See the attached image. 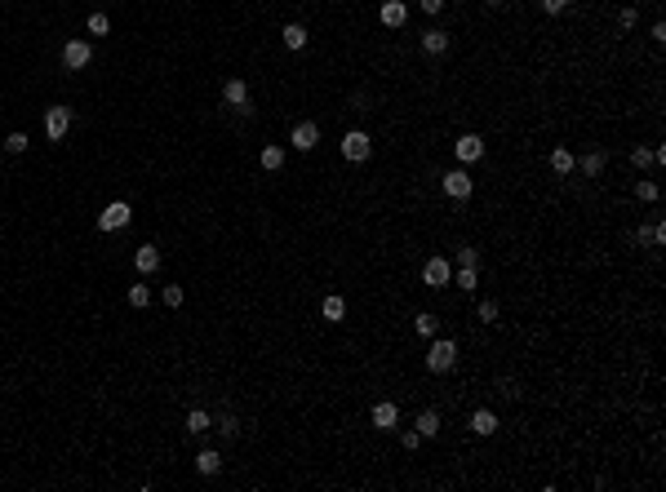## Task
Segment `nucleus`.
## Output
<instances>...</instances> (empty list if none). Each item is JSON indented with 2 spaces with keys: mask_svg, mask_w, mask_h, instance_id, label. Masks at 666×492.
<instances>
[{
  "mask_svg": "<svg viewBox=\"0 0 666 492\" xmlns=\"http://www.w3.org/2000/svg\"><path fill=\"white\" fill-rule=\"evenodd\" d=\"M414 328H418V337H436L440 333V319L431 315V310H422V315L414 319Z\"/></svg>",
  "mask_w": 666,
  "mask_h": 492,
  "instance_id": "nucleus-24",
  "label": "nucleus"
},
{
  "mask_svg": "<svg viewBox=\"0 0 666 492\" xmlns=\"http://www.w3.org/2000/svg\"><path fill=\"white\" fill-rule=\"evenodd\" d=\"M369 151H373V142H369V134H360V129H351V134L342 138V156L351 160V164H364Z\"/></svg>",
  "mask_w": 666,
  "mask_h": 492,
  "instance_id": "nucleus-6",
  "label": "nucleus"
},
{
  "mask_svg": "<svg viewBox=\"0 0 666 492\" xmlns=\"http://www.w3.org/2000/svg\"><path fill=\"white\" fill-rule=\"evenodd\" d=\"M129 222H134V209H129L125 200H111L107 209L98 213V231H125Z\"/></svg>",
  "mask_w": 666,
  "mask_h": 492,
  "instance_id": "nucleus-3",
  "label": "nucleus"
},
{
  "mask_svg": "<svg viewBox=\"0 0 666 492\" xmlns=\"http://www.w3.org/2000/svg\"><path fill=\"white\" fill-rule=\"evenodd\" d=\"M453 364H457V342H453V337H431L427 373H453Z\"/></svg>",
  "mask_w": 666,
  "mask_h": 492,
  "instance_id": "nucleus-1",
  "label": "nucleus"
},
{
  "mask_svg": "<svg viewBox=\"0 0 666 492\" xmlns=\"http://www.w3.org/2000/svg\"><path fill=\"white\" fill-rule=\"evenodd\" d=\"M218 470H222V457H218L213 448H204L200 457H195V475H204V479H209V475H218Z\"/></svg>",
  "mask_w": 666,
  "mask_h": 492,
  "instance_id": "nucleus-18",
  "label": "nucleus"
},
{
  "mask_svg": "<svg viewBox=\"0 0 666 492\" xmlns=\"http://www.w3.org/2000/svg\"><path fill=\"white\" fill-rule=\"evenodd\" d=\"M222 98H227V107H236L240 116H253V107H249V84L240 80V75H231V80L222 84Z\"/></svg>",
  "mask_w": 666,
  "mask_h": 492,
  "instance_id": "nucleus-5",
  "label": "nucleus"
},
{
  "mask_svg": "<svg viewBox=\"0 0 666 492\" xmlns=\"http://www.w3.org/2000/svg\"><path fill=\"white\" fill-rule=\"evenodd\" d=\"M489 5H502V0H489Z\"/></svg>",
  "mask_w": 666,
  "mask_h": 492,
  "instance_id": "nucleus-41",
  "label": "nucleus"
},
{
  "mask_svg": "<svg viewBox=\"0 0 666 492\" xmlns=\"http://www.w3.org/2000/svg\"><path fill=\"white\" fill-rule=\"evenodd\" d=\"M444 49H449V32H440V27H431V32L422 36V53H431V58H440Z\"/></svg>",
  "mask_w": 666,
  "mask_h": 492,
  "instance_id": "nucleus-16",
  "label": "nucleus"
},
{
  "mask_svg": "<svg viewBox=\"0 0 666 492\" xmlns=\"http://www.w3.org/2000/svg\"><path fill=\"white\" fill-rule=\"evenodd\" d=\"M289 142H294V151H311L316 142H320V125H316V120H302V125H294Z\"/></svg>",
  "mask_w": 666,
  "mask_h": 492,
  "instance_id": "nucleus-11",
  "label": "nucleus"
},
{
  "mask_svg": "<svg viewBox=\"0 0 666 492\" xmlns=\"http://www.w3.org/2000/svg\"><path fill=\"white\" fill-rule=\"evenodd\" d=\"M134 267H138V275H156V271H160V249H156V244H138Z\"/></svg>",
  "mask_w": 666,
  "mask_h": 492,
  "instance_id": "nucleus-10",
  "label": "nucleus"
},
{
  "mask_svg": "<svg viewBox=\"0 0 666 492\" xmlns=\"http://www.w3.org/2000/svg\"><path fill=\"white\" fill-rule=\"evenodd\" d=\"M422 280H427V288H449V280H453V267H449L444 258H427V267H422Z\"/></svg>",
  "mask_w": 666,
  "mask_h": 492,
  "instance_id": "nucleus-8",
  "label": "nucleus"
},
{
  "mask_svg": "<svg viewBox=\"0 0 666 492\" xmlns=\"http://www.w3.org/2000/svg\"><path fill=\"white\" fill-rule=\"evenodd\" d=\"M320 315L329 319V324H337V319L346 315V302H342V297H337V293H333V297H324V302H320Z\"/></svg>",
  "mask_w": 666,
  "mask_h": 492,
  "instance_id": "nucleus-21",
  "label": "nucleus"
},
{
  "mask_svg": "<svg viewBox=\"0 0 666 492\" xmlns=\"http://www.w3.org/2000/svg\"><path fill=\"white\" fill-rule=\"evenodd\" d=\"M182 302H187V293H182V284H165V306H182Z\"/></svg>",
  "mask_w": 666,
  "mask_h": 492,
  "instance_id": "nucleus-30",
  "label": "nucleus"
},
{
  "mask_svg": "<svg viewBox=\"0 0 666 492\" xmlns=\"http://www.w3.org/2000/svg\"><path fill=\"white\" fill-rule=\"evenodd\" d=\"M422 5V14H440V9H444V0H418Z\"/></svg>",
  "mask_w": 666,
  "mask_h": 492,
  "instance_id": "nucleus-39",
  "label": "nucleus"
},
{
  "mask_svg": "<svg viewBox=\"0 0 666 492\" xmlns=\"http://www.w3.org/2000/svg\"><path fill=\"white\" fill-rule=\"evenodd\" d=\"M414 430L422 434V439H436V434H440V413L436 408H422L418 421H414Z\"/></svg>",
  "mask_w": 666,
  "mask_h": 492,
  "instance_id": "nucleus-15",
  "label": "nucleus"
},
{
  "mask_svg": "<svg viewBox=\"0 0 666 492\" xmlns=\"http://www.w3.org/2000/svg\"><path fill=\"white\" fill-rule=\"evenodd\" d=\"M457 284H462V293H475V288H480V275H475V267H457Z\"/></svg>",
  "mask_w": 666,
  "mask_h": 492,
  "instance_id": "nucleus-28",
  "label": "nucleus"
},
{
  "mask_svg": "<svg viewBox=\"0 0 666 492\" xmlns=\"http://www.w3.org/2000/svg\"><path fill=\"white\" fill-rule=\"evenodd\" d=\"M71 129V107H49L45 111V138L49 142H62Z\"/></svg>",
  "mask_w": 666,
  "mask_h": 492,
  "instance_id": "nucleus-4",
  "label": "nucleus"
},
{
  "mask_svg": "<svg viewBox=\"0 0 666 492\" xmlns=\"http://www.w3.org/2000/svg\"><path fill=\"white\" fill-rule=\"evenodd\" d=\"M635 200L653 204V200H658V182H649V177H640V182H635Z\"/></svg>",
  "mask_w": 666,
  "mask_h": 492,
  "instance_id": "nucleus-29",
  "label": "nucleus"
},
{
  "mask_svg": "<svg viewBox=\"0 0 666 492\" xmlns=\"http://www.w3.org/2000/svg\"><path fill=\"white\" fill-rule=\"evenodd\" d=\"M542 9H547V14H564L569 0H542Z\"/></svg>",
  "mask_w": 666,
  "mask_h": 492,
  "instance_id": "nucleus-38",
  "label": "nucleus"
},
{
  "mask_svg": "<svg viewBox=\"0 0 666 492\" xmlns=\"http://www.w3.org/2000/svg\"><path fill=\"white\" fill-rule=\"evenodd\" d=\"M475 315H480L484 324H498V302H480V306H475Z\"/></svg>",
  "mask_w": 666,
  "mask_h": 492,
  "instance_id": "nucleus-34",
  "label": "nucleus"
},
{
  "mask_svg": "<svg viewBox=\"0 0 666 492\" xmlns=\"http://www.w3.org/2000/svg\"><path fill=\"white\" fill-rule=\"evenodd\" d=\"M111 32V18L107 14H89V36H107Z\"/></svg>",
  "mask_w": 666,
  "mask_h": 492,
  "instance_id": "nucleus-31",
  "label": "nucleus"
},
{
  "mask_svg": "<svg viewBox=\"0 0 666 492\" xmlns=\"http://www.w3.org/2000/svg\"><path fill=\"white\" fill-rule=\"evenodd\" d=\"M27 142H32L27 134H9V138H5V151H9V156H23V151H27Z\"/></svg>",
  "mask_w": 666,
  "mask_h": 492,
  "instance_id": "nucleus-33",
  "label": "nucleus"
},
{
  "mask_svg": "<svg viewBox=\"0 0 666 492\" xmlns=\"http://www.w3.org/2000/svg\"><path fill=\"white\" fill-rule=\"evenodd\" d=\"M285 49H307V27L302 23H285Z\"/></svg>",
  "mask_w": 666,
  "mask_h": 492,
  "instance_id": "nucleus-20",
  "label": "nucleus"
},
{
  "mask_svg": "<svg viewBox=\"0 0 666 492\" xmlns=\"http://www.w3.org/2000/svg\"><path fill=\"white\" fill-rule=\"evenodd\" d=\"M457 267H480V249L462 244V249H457Z\"/></svg>",
  "mask_w": 666,
  "mask_h": 492,
  "instance_id": "nucleus-32",
  "label": "nucleus"
},
{
  "mask_svg": "<svg viewBox=\"0 0 666 492\" xmlns=\"http://www.w3.org/2000/svg\"><path fill=\"white\" fill-rule=\"evenodd\" d=\"M635 244H653V226H640V231H635Z\"/></svg>",
  "mask_w": 666,
  "mask_h": 492,
  "instance_id": "nucleus-40",
  "label": "nucleus"
},
{
  "mask_svg": "<svg viewBox=\"0 0 666 492\" xmlns=\"http://www.w3.org/2000/svg\"><path fill=\"white\" fill-rule=\"evenodd\" d=\"M89 58H93L89 40H67V45H62V67H67V71H80V67H89Z\"/></svg>",
  "mask_w": 666,
  "mask_h": 492,
  "instance_id": "nucleus-7",
  "label": "nucleus"
},
{
  "mask_svg": "<svg viewBox=\"0 0 666 492\" xmlns=\"http://www.w3.org/2000/svg\"><path fill=\"white\" fill-rule=\"evenodd\" d=\"M635 23H640V9H635V5H626L622 14H617V27H626V32H631Z\"/></svg>",
  "mask_w": 666,
  "mask_h": 492,
  "instance_id": "nucleus-35",
  "label": "nucleus"
},
{
  "mask_svg": "<svg viewBox=\"0 0 666 492\" xmlns=\"http://www.w3.org/2000/svg\"><path fill=\"white\" fill-rule=\"evenodd\" d=\"M129 306L147 310V306H152V288H147V284H134V288H129Z\"/></svg>",
  "mask_w": 666,
  "mask_h": 492,
  "instance_id": "nucleus-25",
  "label": "nucleus"
},
{
  "mask_svg": "<svg viewBox=\"0 0 666 492\" xmlns=\"http://www.w3.org/2000/svg\"><path fill=\"white\" fill-rule=\"evenodd\" d=\"M551 169H556V173H573V169H578V156L569 147H556V151H551Z\"/></svg>",
  "mask_w": 666,
  "mask_h": 492,
  "instance_id": "nucleus-19",
  "label": "nucleus"
},
{
  "mask_svg": "<svg viewBox=\"0 0 666 492\" xmlns=\"http://www.w3.org/2000/svg\"><path fill=\"white\" fill-rule=\"evenodd\" d=\"M631 164L640 169V173H644V169H653V164H658V160H653V147H635L631 151Z\"/></svg>",
  "mask_w": 666,
  "mask_h": 492,
  "instance_id": "nucleus-27",
  "label": "nucleus"
},
{
  "mask_svg": "<svg viewBox=\"0 0 666 492\" xmlns=\"http://www.w3.org/2000/svg\"><path fill=\"white\" fill-rule=\"evenodd\" d=\"M440 186H444V195H449V200H471V191H475V177L466 173V164H457V169H449V173L440 177Z\"/></svg>",
  "mask_w": 666,
  "mask_h": 492,
  "instance_id": "nucleus-2",
  "label": "nucleus"
},
{
  "mask_svg": "<svg viewBox=\"0 0 666 492\" xmlns=\"http://www.w3.org/2000/svg\"><path fill=\"white\" fill-rule=\"evenodd\" d=\"M453 156H457V164H475V160L484 156V138H475V134H462L453 142Z\"/></svg>",
  "mask_w": 666,
  "mask_h": 492,
  "instance_id": "nucleus-9",
  "label": "nucleus"
},
{
  "mask_svg": "<svg viewBox=\"0 0 666 492\" xmlns=\"http://www.w3.org/2000/svg\"><path fill=\"white\" fill-rule=\"evenodd\" d=\"M213 430V417L204 408H191L187 413V434H209Z\"/></svg>",
  "mask_w": 666,
  "mask_h": 492,
  "instance_id": "nucleus-17",
  "label": "nucleus"
},
{
  "mask_svg": "<svg viewBox=\"0 0 666 492\" xmlns=\"http://www.w3.org/2000/svg\"><path fill=\"white\" fill-rule=\"evenodd\" d=\"M400 443H405V448H409V452H414V448H418V443H422V434H418V430H400Z\"/></svg>",
  "mask_w": 666,
  "mask_h": 492,
  "instance_id": "nucleus-37",
  "label": "nucleus"
},
{
  "mask_svg": "<svg viewBox=\"0 0 666 492\" xmlns=\"http://www.w3.org/2000/svg\"><path fill=\"white\" fill-rule=\"evenodd\" d=\"M213 426H218L222 439H240V421H236V413H218V421H213Z\"/></svg>",
  "mask_w": 666,
  "mask_h": 492,
  "instance_id": "nucleus-22",
  "label": "nucleus"
},
{
  "mask_svg": "<svg viewBox=\"0 0 666 492\" xmlns=\"http://www.w3.org/2000/svg\"><path fill=\"white\" fill-rule=\"evenodd\" d=\"M280 164H285V147H262V169H271V173H276Z\"/></svg>",
  "mask_w": 666,
  "mask_h": 492,
  "instance_id": "nucleus-26",
  "label": "nucleus"
},
{
  "mask_svg": "<svg viewBox=\"0 0 666 492\" xmlns=\"http://www.w3.org/2000/svg\"><path fill=\"white\" fill-rule=\"evenodd\" d=\"M471 434H480V439H493V434H498V413H493V408H475V413H471Z\"/></svg>",
  "mask_w": 666,
  "mask_h": 492,
  "instance_id": "nucleus-13",
  "label": "nucleus"
},
{
  "mask_svg": "<svg viewBox=\"0 0 666 492\" xmlns=\"http://www.w3.org/2000/svg\"><path fill=\"white\" fill-rule=\"evenodd\" d=\"M498 391H502V399H520V386H515V377H502Z\"/></svg>",
  "mask_w": 666,
  "mask_h": 492,
  "instance_id": "nucleus-36",
  "label": "nucleus"
},
{
  "mask_svg": "<svg viewBox=\"0 0 666 492\" xmlns=\"http://www.w3.org/2000/svg\"><path fill=\"white\" fill-rule=\"evenodd\" d=\"M369 417H373V426H378V430H396V426H400V408H396L391 399H382V404H373Z\"/></svg>",
  "mask_w": 666,
  "mask_h": 492,
  "instance_id": "nucleus-14",
  "label": "nucleus"
},
{
  "mask_svg": "<svg viewBox=\"0 0 666 492\" xmlns=\"http://www.w3.org/2000/svg\"><path fill=\"white\" fill-rule=\"evenodd\" d=\"M578 164H582V173H586V177H599V173H604V151H591V156L578 160Z\"/></svg>",
  "mask_w": 666,
  "mask_h": 492,
  "instance_id": "nucleus-23",
  "label": "nucleus"
},
{
  "mask_svg": "<svg viewBox=\"0 0 666 492\" xmlns=\"http://www.w3.org/2000/svg\"><path fill=\"white\" fill-rule=\"evenodd\" d=\"M378 18H382V27H391V32H396V27L409 23V5H405V0H382Z\"/></svg>",
  "mask_w": 666,
  "mask_h": 492,
  "instance_id": "nucleus-12",
  "label": "nucleus"
}]
</instances>
